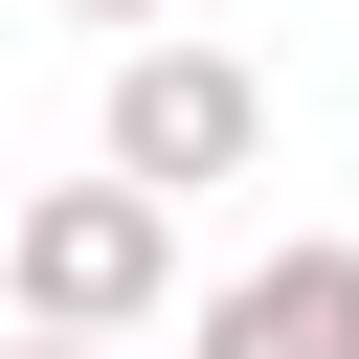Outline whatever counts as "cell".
Returning <instances> with one entry per match:
<instances>
[{
	"mask_svg": "<svg viewBox=\"0 0 359 359\" xmlns=\"http://www.w3.org/2000/svg\"><path fill=\"white\" fill-rule=\"evenodd\" d=\"M202 359H359V247H292L202 314Z\"/></svg>",
	"mask_w": 359,
	"mask_h": 359,
	"instance_id": "1",
	"label": "cell"
},
{
	"mask_svg": "<svg viewBox=\"0 0 359 359\" xmlns=\"http://www.w3.org/2000/svg\"><path fill=\"white\" fill-rule=\"evenodd\" d=\"M135 269H157V202H45L22 224V292L45 314H135Z\"/></svg>",
	"mask_w": 359,
	"mask_h": 359,
	"instance_id": "3",
	"label": "cell"
},
{
	"mask_svg": "<svg viewBox=\"0 0 359 359\" xmlns=\"http://www.w3.org/2000/svg\"><path fill=\"white\" fill-rule=\"evenodd\" d=\"M112 157H135V180H224V157H247V90H224V67H135V90H112Z\"/></svg>",
	"mask_w": 359,
	"mask_h": 359,
	"instance_id": "2",
	"label": "cell"
}]
</instances>
